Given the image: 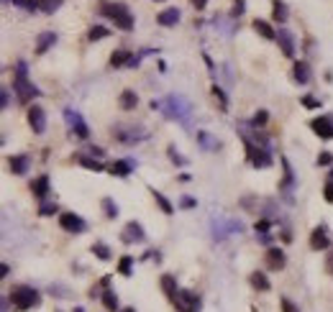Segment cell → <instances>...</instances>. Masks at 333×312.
I'll return each mask as SVG.
<instances>
[{"mask_svg": "<svg viewBox=\"0 0 333 312\" xmlns=\"http://www.w3.org/2000/svg\"><path fill=\"white\" fill-rule=\"evenodd\" d=\"M59 207H57V202H49V200H41V205H39V215H44V218H49V215H54Z\"/></svg>", "mask_w": 333, "mask_h": 312, "instance_id": "cell-42", "label": "cell"}, {"mask_svg": "<svg viewBox=\"0 0 333 312\" xmlns=\"http://www.w3.org/2000/svg\"><path fill=\"white\" fill-rule=\"evenodd\" d=\"M246 11V0H233V11H231V18H238L241 13Z\"/></svg>", "mask_w": 333, "mask_h": 312, "instance_id": "cell-45", "label": "cell"}, {"mask_svg": "<svg viewBox=\"0 0 333 312\" xmlns=\"http://www.w3.org/2000/svg\"><path fill=\"white\" fill-rule=\"evenodd\" d=\"M318 166H333V154L330 151H323L318 156Z\"/></svg>", "mask_w": 333, "mask_h": 312, "instance_id": "cell-46", "label": "cell"}, {"mask_svg": "<svg viewBox=\"0 0 333 312\" xmlns=\"http://www.w3.org/2000/svg\"><path fill=\"white\" fill-rule=\"evenodd\" d=\"M323 197H325V202H330L333 205V182L328 179L325 182V187H323Z\"/></svg>", "mask_w": 333, "mask_h": 312, "instance_id": "cell-48", "label": "cell"}, {"mask_svg": "<svg viewBox=\"0 0 333 312\" xmlns=\"http://www.w3.org/2000/svg\"><path fill=\"white\" fill-rule=\"evenodd\" d=\"M59 225H62L67 233H74V236H79V233L88 231V223L82 220L79 215H74V213H62L59 215Z\"/></svg>", "mask_w": 333, "mask_h": 312, "instance_id": "cell-9", "label": "cell"}, {"mask_svg": "<svg viewBox=\"0 0 333 312\" xmlns=\"http://www.w3.org/2000/svg\"><path fill=\"white\" fill-rule=\"evenodd\" d=\"M131 266H133V256H123L118 261V274L121 276H131Z\"/></svg>", "mask_w": 333, "mask_h": 312, "instance_id": "cell-41", "label": "cell"}, {"mask_svg": "<svg viewBox=\"0 0 333 312\" xmlns=\"http://www.w3.org/2000/svg\"><path fill=\"white\" fill-rule=\"evenodd\" d=\"M198 144H200L203 151H218L220 149V141L213 133H208V131H198Z\"/></svg>", "mask_w": 333, "mask_h": 312, "instance_id": "cell-18", "label": "cell"}, {"mask_svg": "<svg viewBox=\"0 0 333 312\" xmlns=\"http://www.w3.org/2000/svg\"><path fill=\"white\" fill-rule=\"evenodd\" d=\"M161 289H164V294L170 297V299H175V294L180 292V289H177V279H175L172 274H164V276H161Z\"/></svg>", "mask_w": 333, "mask_h": 312, "instance_id": "cell-29", "label": "cell"}, {"mask_svg": "<svg viewBox=\"0 0 333 312\" xmlns=\"http://www.w3.org/2000/svg\"><path fill=\"white\" fill-rule=\"evenodd\" d=\"M177 21H180V11L177 8H166V11H161L156 16V23L159 26H177Z\"/></svg>", "mask_w": 333, "mask_h": 312, "instance_id": "cell-26", "label": "cell"}, {"mask_svg": "<svg viewBox=\"0 0 333 312\" xmlns=\"http://www.w3.org/2000/svg\"><path fill=\"white\" fill-rule=\"evenodd\" d=\"M252 26H254V31H257L259 36H264L267 41H277V31H274V28H272V26H269L267 21H262V18H257V21H254Z\"/></svg>", "mask_w": 333, "mask_h": 312, "instance_id": "cell-25", "label": "cell"}, {"mask_svg": "<svg viewBox=\"0 0 333 312\" xmlns=\"http://www.w3.org/2000/svg\"><path fill=\"white\" fill-rule=\"evenodd\" d=\"M8 166H11V172H13L16 177H21V174H26V172H29L31 159H29V156H11Z\"/></svg>", "mask_w": 333, "mask_h": 312, "instance_id": "cell-21", "label": "cell"}, {"mask_svg": "<svg viewBox=\"0 0 333 312\" xmlns=\"http://www.w3.org/2000/svg\"><path fill=\"white\" fill-rule=\"evenodd\" d=\"M325 271H328V274H333V251L328 253V259H325Z\"/></svg>", "mask_w": 333, "mask_h": 312, "instance_id": "cell-52", "label": "cell"}, {"mask_svg": "<svg viewBox=\"0 0 333 312\" xmlns=\"http://www.w3.org/2000/svg\"><path fill=\"white\" fill-rule=\"evenodd\" d=\"M118 312H136L133 307H123V309H118Z\"/></svg>", "mask_w": 333, "mask_h": 312, "instance_id": "cell-56", "label": "cell"}, {"mask_svg": "<svg viewBox=\"0 0 333 312\" xmlns=\"http://www.w3.org/2000/svg\"><path fill=\"white\" fill-rule=\"evenodd\" d=\"M172 302H175L177 312H198L200 309V294L190 292V289H180Z\"/></svg>", "mask_w": 333, "mask_h": 312, "instance_id": "cell-6", "label": "cell"}, {"mask_svg": "<svg viewBox=\"0 0 333 312\" xmlns=\"http://www.w3.org/2000/svg\"><path fill=\"white\" fill-rule=\"evenodd\" d=\"M133 169H136V161L133 159H121V161L110 164V174H113V177H128Z\"/></svg>", "mask_w": 333, "mask_h": 312, "instance_id": "cell-16", "label": "cell"}, {"mask_svg": "<svg viewBox=\"0 0 333 312\" xmlns=\"http://www.w3.org/2000/svg\"><path fill=\"white\" fill-rule=\"evenodd\" d=\"M108 36H110V28H105V26H93L88 31L90 41H100V39H108Z\"/></svg>", "mask_w": 333, "mask_h": 312, "instance_id": "cell-35", "label": "cell"}, {"mask_svg": "<svg viewBox=\"0 0 333 312\" xmlns=\"http://www.w3.org/2000/svg\"><path fill=\"white\" fill-rule=\"evenodd\" d=\"M159 110H161V116H164V118L187 123L190 116H192V102H190L185 95H170V97L159 100Z\"/></svg>", "mask_w": 333, "mask_h": 312, "instance_id": "cell-1", "label": "cell"}, {"mask_svg": "<svg viewBox=\"0 0 333 312\" xmlns=\"http://www.w3.org/2000/svg\"><path fill=\"white\" fill-rule=\"evenodd\" d=\"M241 138H243V146H246V156H248V161H252L254 169H267V166H272V151H269V149L254 144V141L248 138V136H241Z\"/></svg>", "mask_w": 333, "mask_h": 312, "instance_id": "cell-5", "label": "cell"}, {"mask_svg": "<svg viewBox=\"0 0 333 312\" xmlns=\"http://www.w3.org/2000/svg\"><path fill=\"white\" fill-rule=\"evenodd\" d=\"M16 77H13V90H16V97H18V102H31L36 95H39V90H36V84L34 82H29V64L26 62H18L16 64Z\"/></svg>", "mask_w": 333, "mask_h": 312, "instance_id": "cell-2", "label": "cell"}, {"mask_svg": "<svg viewBox=\"0 0 333 312\" xmlns=\"http://www.w3.org/2000/svg\"><path fill=\"white\" fill-rule=\"evenodd\" d=\"M213 95H215V100L220 102V110H228V95L223 92V87H220L218 82L213 84Z\"/></svg>", "mask_w": 333, "mask_h": 312, "instance_id": "cell-37", "label": "cell"}, {"mask_svg": "<svg viewBox=\"0 0 333 312\" xmlns=\"http://www.w3.org/2000/svg\"><path fill=\"white\" fill-rule=\"evenodd\" d=\"M62 3H64V0H41V11L51 16V13H57L62 8Z\"/></svg>", "mask_w": 333, "mask_h": 312, "instance_id": "cell-38", "label": "cell"}, {"mask_svg": "<svg viewBox=\"0 0 333 312\" xmlns=\"http://www.w3.org/2000/svg\"><path fill=\"white\" fill-rule=\"evenodd\" d=\"M16 8H26V11H36L41 8V0H11Z\"/></svg>", "mask_w": 333, "mask_h": 312, "instance_id": "cell-40", "label": "cell"}, {"mask_svg": "<svg viewBox=\"0 0 333 312\" xmlns=\"http://www.w3.org/2000/svg\"><path fill=\"white\" fill-rule=\"evenodd\" d=\"M248 281H252V287H254V289H259V292H269V289H272L267 274H262V271H254L252 276H248Z\"/></svg>", "mask_w": 333, "mask_h": 312, "instance_id": "cell-28", "label": "cell"}, {"mask_svg": "<svg viewBox=\"0 0 333 312\" xmlns=\"http://www.w3.org/2000/svg\"><path fill=\"white\" fill-rule=\"evenodd\" d=\"M277 44H280L282 54L292 59L295 56V36H292L290 28H280V31H277Z\"/></svg>", "mask_w": 333, "mask_h": 312, "instance_id": "cell-13", "label": "cell"}, {"mask_svg": "<svg viewBox=\"0 0 333 312\" xmlns=\"http://www.w3.org/2000/svg\"><path fill=\"white\" fill-rule=\"evenodd\" d=\"M54 44H57V34H54V31L39 34V39H36V54H46Z\"/></svg>", "mask_w": 333, "mask_h": 312, "instance_id": "cell-20", "label": "cell"}, {"mask_svg": "<svg viewBox=\"0 0 333 312\" xmlns=\"http://www.w3.org/2000/svg\"><path fill=\"white\" fill-rule=\"evenodd\" d=\"M272 18H274V23H280V26L290 18V11L285 6V0H272Z\"/></svg>", "mask_w": 333, "mask_h": 312, "instance_id": "cell-23", "label": "cell"}, {"mask_svg": "<svg viewBox=\"0 0 333 312\" xmlns=\"http://www.w3.org/2000/svg\"><path fill=\"white\" fill-rule=\"evenodd\" d=\"M267 121H269V113H267V110H259L257 116L252 118V123H248V126H252V128H262Z\"/></svg>", "mask_w": 333, "mask_h": 312, "instance_id": "cell-43", "label": "cell"}, {"mask_svg": "<svg viewBox=\"0 0 333 312\" xmlns=\"http://www.w3.org/2000/svg\"><path fill=\"white\" fill-rule=\"evenodd\" d=\"M31 192H34V197L44 200L46 192H49V177H46V174H41L39 179H34V182H31Z\"/></svg>", "mask_w": 333, "mask_h": 312, "instance_id": "cell-27", "label": "cell"}, {"mask_svg": "<svg viewBox=\"0 0 333 312\" xmlns=\"http://www.w3.org/2000/svg\"><path fill=\"white\" fill-rule=\"evenodd\" d=\"M131 59H133V54H131L128 49H118V51L110 54V67H113V69L128 67V62H131Z\"/></svg>", "mask_w": 333, "mask_h": 312, "instance_id": "cell-19", "label": "cell"}, {"mask_svg": "<svg viewBox=\"0 0 333 312\" xmlns=\"http://www.w3.org/2000/svg\"><path fill=\"white\" fill-rule=\"evenodd\" d=\"M8 274H11V266L3 264V266H0V276H8Z\"/></svg>", "mask_w": 333, "mask_h": 312, "instance_id": "cell-55", "label": "cell"}, {"mask_svg": "<svg viewBox=\"0 0 333 312\" xmlns=\"http://www.w3.org/2000/svg\"><path fill=\"white\" fill-rule=\"evenodd\" d=\"M93 253H95V256L100 259V261H110V256H113V253H110V248L105 246V243H93Z\"/></svg>", "mask_w": 333, "mask_h": 312, "instance_id": "cell-36", "label": "cell"}, {"mask_svg": "<svg viewBox=\"0 0 333 312\" xmlns=\"http://www.w3.org/2000/svg\"><path fill=\"white\" fill-rule=\"evenodd\" d=\"M74 161H77V164H82L85 169H90V172H103V169H105L100 159H95V156H88V154H77V156H74Z\"/></svg>", "mask_w": 333, "mask_h": 312, "instance_id": "cell-24", "label": "cell"}, {"mask_svg": "<svg viewBox=\"0 0 333 312\" xmlns=\"http://www.w3.org/2000/svg\"><path fill=\"white\" fill-rule=\"evenodd\" d=\"M151 197L156 200V205L161 207V213H164V215H172V213H175V205H172L170 200H166V197H164L159 189H151Z\"/></svg>", "mask_w": 333, "mask_h": 312, "instance_id": "cell-30", "label": "cell"}, {"mask_svg": "<svg viewBox=\"0 0 333 312\" xmlns=\"http://www.w3.org/2000/svg\"><path fill=\"white\" fill-rule=\"evenodd\" d=\"M39 299H41V297H39V292H36L34 287L21 284V287H13V289H11V302H13V309H18V312H26V309L36 307Z\"/></svg>", "mask_w": 333, "mask_h": 312, "instance_id": "cell-4", "label": "cell"}, {"mask_svg": "<svg viewBox=\"0 0 333 312\" xmlns=\"http://www.w3.org/2000/svg\"><path fill=\"white\" fill-rule=\"evenodd\" d=\"M310 248H313V251H325V248H330V236H328V231L323 228V225H318V228L310 233Z\"/></svg>", "mask_w": 333, "mask_h": 312, "instance_id": "cell-14", "label": "cell"}, {"mask_svg": "<svg viewBox=\"0 0 333 312\" xmlns=\"http://www.w3.org/2000/svg\"><path fill=\"white\" fill-rule=\"evenodd\" d=\"M302 105H305V108H320V100H315V97H310V95H305V97H302Z\"/></svg>", "mask_w": 333, "mask_h": 312, "instance_id": "cell-49", "label": "cell"}, {"mask_svg": "<svg viewBox=\"0 0 333 312\" xmlns=\"http://www.w3.org/2000/svg\"><path fill=\"white\" fill-rule=\"evenodd\" d=\"M330 182H333V166H330Z\"/></svg>", "mask_w": 333, "mask_h": 312, "instance_id": "cell-57", "label": "cell"}, {"mask_svg": "<svg viewBox=\"0 0 333 312\" xmlns=\"http://www.w3.org/2000/svg\"><path fill=\"white\" fill-rule=\"evenodd\" d=\"M136 105H138V95L133 90H123L121 92V108L123 110H136Z\"/></svg>", "mask_w": 333, "mask_h": 312, "instance_id": "cell-32", "label": "cell"}, {"mask_svg": "<svg viewBox=\"0 0 333 312\" xmlns=\"http://www.w3.org/2000/svg\"><path fill=\"white\" fill-rule=\"evenodd\" d=\"M64 121H67V126L74 131V136H77V138H88V136H90V128H88L85 118H82L77 110H72V108H64Z\"/></svg>", "mask_w": 333, "mask_h": 312, "instance_id": "cell-7", "label": "cell"}, {"mask_svg": "<svg viewBox=\"0 0 333 312\" xmlns=\"http://www.w3.org/2000/svg\"><path fill=\"white\" fill-rule=\"evenodd\" d=\"M49 292H51L54 297H69V289H67V287H62V284H51V287H49Z\"/></svg>", "mask_w": 333, "mask_h": 312, "instance_id": "cell-44", "label": "cell"}, {"mask_svg": "<svg viewBox=\"0 0 333 312\" xmlns=\"http://www.w3.org/2000/svg\"><path fill=\"white\" fill-rule=\"evenodd\" d=\"M113 138L121 141V144H136V141H144L149 138V133L144 128H113Z\"/></svg>", "mask_w": 333, "mask_h": 312, "instance_id": "cell-10", "label": "cell"}, {"mask_svg": "<svg viewBox=\"0 0 333 312\" xmlns=\"http://www.w3.org/2000/svg\"><path fill=\"white\" fill-rule=\"evenodd\" d=\"M100 13L108 16L110 21L116 23V28H121V31H131V28H133V16H131L128 6H123V3H103Z\"/></svg>", "mask_w": 333, "mask_h": 312, "instance_id": "cell-3", "label": "cell"}, {"mask_svg": "<svg viewBox=\"0 0 333 312\" xmlns=\"http://www.w3.org/2000/svg\"><path fill=\"white\" fill-rule=\"evenodd\" d=\"M282 166H285V179L280 182V192H285L287 197H290V192H292V187H295V174H292V166H290V161L282 156Z\"/></svg>", "mask_w": 333, "mask_h": 312, "instance_id": "cell-22", "label": "cell"}, {"mask_svg": "<svg viewBox=\"0 0 333 312\" xmlns=\"http://www.w3.org/2000/svg\"><path fill=\"white\" fill-rule=\"evenodd\" d=\"M292 79H295L297 84H308V82L313 79V72H310L308 62H295V64H292Z\"/></svg>", "mask_w": 333, "mask_h": 312, "instance_id": "cell-15", "label": "cell"}, {"mask_svg": "<svg viewBox=\"0 0 333 312\" xmlns=\"http://www.w3.org/2000/svg\"><path fill=\"white\" fill-rule=\"evenodd\" d=\"M310 131L323 141H333V116H320L310 121Z\"/></svg>", "mask_w": 333, "mask_h": 312, "instance_id": "cell-11", "label": "cell"}, {"mask_svg": "<svg viewBox=\"0 0 333 312\" xmlns=\"http://www.w3.org/2000/svg\"><path fill=\"white\" fill-rule=\"evenodd\" d=\"M121 241L123 243H144L146 241V233H144V225L136 223V220H128L121 231Z\"/></svg>", "mask_w": 333, "mask_h": 312, "instance_id": "cell-8", "label": "cell"}, {"mask_svg": "<svg viewBox=\"0 0 333 312\" xmlns=\"http://www.w3.org/2000/svg\"><path fill=\"white\" fill-rule=\"evenodd\" d=\"M103 205V213H105V218L108 220H116L121 213H118V205H116V200H113V197H105V200L100 202Z\"/></svg>", "mask_w": 333, "mask_h": 312, "instance_id": "cell-34", "label": "cell"}, {"mask_svg": "<svg viewBox=\"0 0 333 312\" xmlns=\"http://www.w3.org/2000/svg\"><path fill=\"white\" fill-rule=\"evenodd\" d=\"M100 299H103L105 309H110V312H118V294H116L113 289H105V292L100 294Z\"/></svg>", "mask_w": 333, "mask_h": 312, "instance_id": "cell-33", "label": "cell"}, {"mask_svg": "<svg viewBox=\"0 0 333 312\" xmlns=\"http://www.w3.org/2000/svg\"><path fill=\"white\" fill-rule=\"evenodd\" d=\"M180 205H182L185 210H190V207H195L198 202H195V200H192V197H182V200H180Z\"/></svg>", "mask_w": 333, "mask_h": 312, "instance_id": "cell-51", "label": "cell"}, {"mask_svg": "<svg viewBox=\"0 0 333 312\" xmlns=\"http://www.w3.org/2000/svg\"><path fill=\"white\" fill-rule=\"evenodd\" d=\"M254 231H257V238H259L262 243H269V241H272V236H269V220H267V218L257 220Z\"/></svg>", "mask_w": 333, "mask_h": 312, "instance_id": "cell-31", "label": "cell"}, {"mask_svg": "<svg viewBox=\"0 0 333 312\" xmlns=\"http://www.w3.org/2000/svg\"><path fill=\"white\" fill-rule=\"evenodd\" d=\"M190 3H192V6H195L198 11H203V8L208 6V0H190Z\"/></svg>", "mask_w": 333, "mask_h": 312, "instance_id": "cell-54", "label": "cell"}, {"mask_svg": "<svg viewBox=\"0 0 333 312\" xmlns=\"http://www.w3.org/2000/svg\"><path fill=\"white\" fill-rule=\"evenodd\" d=\"M166 156H170L172 164H177V166H185V164H187V159L177 151V146H166Z\"/></svg>", "mask_w": 333, "mask_h": 312, "instance_id": "cell-39", "label": "cell"}, {"mask_svg": "<svg viewBox=\"0 0 333 312\" xmlns=\"http://www.w3.org/2000/svg\"><path fill=\"white\" fill-rule=\"evenodd\" d=\"M280 302H282V309H285V312H300V307H297V304H295L292 299H287V297H282Z\"/></svg>", "mask_w": 333, "mask_h": 312, "instance_id": "cell-47", "label": "cell"}, {"mask_svg": "<svg viewBox=\"0 0 333 312\" xmlns=\"http://www.w3.org/2000/svg\"><path fill=\"white\" fill-rule=\"evenodd\" d=\"M11 105V92H8V87H3V110Z\"/></svg>", "mask_w": 333, "mask_h": 312, "instance_id": "cell-53", "label": "cell"}, {"mask_svg": "<svg viewBox=\"0 0 333 312\" xmlns=\"http://www.w3.org/2000/svg\"><path fill=\"white\" fill-rule=\"evenodd\" d=\"M88 154H90V156H95V159H103V156H105V151H103L100 146H90V149H88Z\"/></svg>", "mask_w": 333, "mask_h": 312, "instance_id": "cell-50", "label": "cell"}, {"mask_svg": "<svg viewBox=\"0 0 333 312\" xmlns=\"http://www.w3.org/2000/svg\"><path fill=\"white\" fill-rule=\"evenodd\" d=\"M26 118H29V126L34 133H44L46 131V110L39 108V105H31L29 113H26Z\"/></svg>", "mask_w": 333, "mask_h": 312, "instance_id": "cell-12", "label": "cell"}, {"mask_svg": "<svg viewBox=\"0 0 333 312\" xmlns=\"http://www.w3.org/2000/svg\"><path fill=\"white\" fill-rule=\"evenodd\" d=\"M264 256H267V266H269L272 271H280V269L285 266V251H282V248H269Z\"/></svg>", "mask_w": 333, "mask_h": 312, "instance_id": "cell-17", "label": "cell"}]
</instances>
